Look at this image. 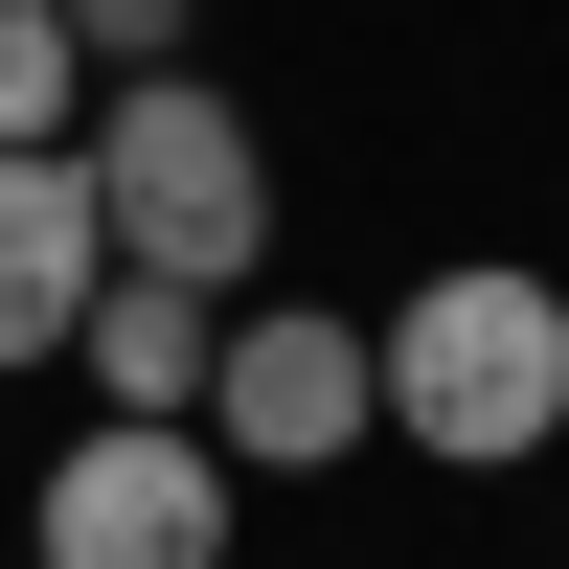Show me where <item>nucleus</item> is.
<instances>
[{"instance_id":"f257e3e1","label":"nucleus","mask_w":569,"mask_h":569,"mask_svg":"<svg viewBox=\"0 0 569 569\" xmlns=\"http://www.w3.org/2000/svg\"><path fill=\"white\" fill-rule=\"evenodd\" d=\"M365 365H388V433L433 456V479H525V456L569 433V297H547L525 251L410 273V297L365 319Z\"/></svg>"},{"instance_id":"f03ea898","label":"nucleus","mask_w":569,"mask_h":569,"mask_svg":"<svg viewBox=\"0 0 569 569\" xmlns=\"http://www.w3.org/2000/svg\"><path fill=\"white\" fill-rule=\"evenodd\" d=\"M69 160H91V206H114V273H182V297H251V251H273V137L228 114L206 69H114Z\"/></svg>"},{"instance_id":"7ed1b4c3","label":"nucleus","mask_w":569,"mask_h":569,"mask_svg":"<svg viewBox=\"0 0 569 569\" xmlns=\"http://www.w3.org/2000/svg\"><path fill=\"white\" fill-rule=\"evenodd\" d=\"M365 433H388V365H365L342 297H251L228 319V365H206V456L228 479H342Z\"/></svg>"},{"instance_id":"20e7f679","label":"nucleus","mask_w":569,"mask_h":569,"mask_svg":"<svg viewBox=\"0 0 569 569\" xmlns=\"http://www.w3.org/2000/svg\"><path fill=\"white\" fill-rule=\"evenodd\" d=\"M228 456L206 433H160V410H91L69 456H46V501H23V547L46 569H228Z\"/></svg>"},{"instance_id":"39448f33","label":"nucleus","mask_w":569,"mask_h":569,"mask_svg":"<svg viewBox=\"0 0 569 569\" xmlns=\"http://www.w3.org/2000/svg\"><path fill=\"white\" fill-rule=\"evenodd\" d=\"M91 297H114V206H91L69 137H23V160H0V388H23V365H69Z\"/></svg>"},{"instance_id":"423d86ee","label":"nucleus","mask_w":569,"mask_h":569,"mask_svg":"<svg viewBox=\"0 0 569 569\" xmlns=\"http://www.w3.org/2000/svg\"><path fill=\"white\" fill-rule=\"evenodd\" d=\"M69 365H91L114 410H160V433H206V365H228V297H182V273H114Z\"/></svg>"},{"instance_id":"0eeeda50","label":"nucleus","mask_w":569,"mask_h":569,"mask_svg":"<svg viewBox=\"0 0 569 569\" xmlns=\"http://www.w3.org/2000/svg\"><path fill=\"white\" fill-rule=\"evenodd\" d=\"M23 137H91V46H69V0H0V160Z\"/></svg>"},{"instance_id":"6e6552de","label":"nucleus","mask_w":569,"mask_h":569,"mask_svg":"<svg viewBox=\"0 0 569 569\" xmlns=\"http://www.w3.org/2000/svg\"><path fill=\"white\" fill-rule=\"evenodd\" d=\"M69 46L91 69H182V0H69Z\"/></svg>"}]
</instances>
